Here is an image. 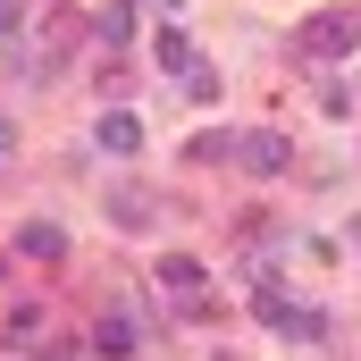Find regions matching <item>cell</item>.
<instances>
[{"label": "cell", "instance_id": "obj_1", "mask_svg": "<svg viewBox=\"0 0 361 361\" xmlns=\"http://www.w3.org/2000/svg\"><path fill=\"white\" fill-rule=\"evenodd\" d=\"M361 42V17L353 8H319V17H302V51H353Z\"/></svg>", "mask_w": 361, "mask_h": 361}, {"label": "cell", "instance_id": "obj_2", "mask_svg": "<svg viewBox=\"0 0 361 361\" xmlns=\"http://www.w3.org/2000/svg\"><path fill=\"white\" fill-rule=\"evenodd\" d=\"M261 319L286 328V336H319V311H302V302H277V286H261Z\"/></svg>", "mask_w": 361, "mask_h": 361}, {"label": "cell", "instance_id": "obj_3", "mask_svg": "<svg viewBox=\"0 0 361 361\" xmlns=\"http://www.w3.org/2000/svg\"><path fill=\"white\" fill-rule=\"evenodd\" d=\"M92 135H101V152H135V143H143V118H126V109H109V118H101Z\"/></svg>", "mask_w": 361, "mask_h": 361}, {"label": "cell", "instance_id": "obj_4", "mask_svg": "<svg viewBox=\"0 0 361 361\" xmlns=\"http://www.w3.org/2000/svg\"><path fill=\"white\" fill-rule=\"evenodd\" d=\"M17 252H25V261H59V252H68V235H59L51 219H34V227L17 235Z\"/></svg>", "mask_w": 361, "mask_h": 361}, {"label": "cell", "instance_id": "obj_5", "mask_svg": "<svg viewBox=\"0 0 361 361\" xmlns=\"http://www.w3.org/2000/svg\"><path fill=\"white\" fill-rule=\"evenodd\" d=\"M244 169H286V135H244Z\"/></svg>", "mask_w": 361, "mask_h": 361}, {"label": "cell", "instance_id": "obj_6", "mask_svg": "<svg viewBox=\"0 0 361 361\" xmlns=\"http://www.w3.org/2000/svg\"><path fill=\"white\" fill-rule=\"evenodd\" d=\"M160 286H169L177 302H193V294H202V261H160Z\"/></svg>", "mask_w": 361, "mask_h": 361}, {"label": "cell", "instance_id": "obj_7", "mask_svg": "<svg viewBox=\"0 0 361 361\" xmlns=\"http://www.w3.org/2000/svg\"><path fill=\"white\" fill-rule=\"evenodd\" d=\"M152 51H160V68H169V76H193V51H185V34H160Z\"/></svg>", "mask_w": 361, "mask_h": 361}, {"label": "cell", "instance_id": "obj_8", "mask_svg": "<svg viewBox=\"0 0 361 361\" xmlns=\"http://www.w3.org/2000/svg\"><path fill=\"white\" fill-rule=\"evenodd\" d=\"M101 42H135V8H126V0L101 8Z\"/></svg>", "mask_w": 361, "mask_h": 361}, {"label": "cell", "instance_id": "obj_9", "mask_svg": "<svg viewBox=\"0 0 361 361\" xmlns=\"http://www.w3.org/2000/svg\"><path fill=\"white\" fill-rule=\"evenodd\" d=\"M101 353H109V361L135 353V328H126V319H101Z\"/></svg>", "mask_w": 361, "mask_h": 361}, {"label": "cell", "instance_id": "obj_10", "mask_svg": "<svg viewBox=\"0 0 361 361\" xmlns=\"http://www.w3.org/2000/svg\"><path fill=\"white\" fill-rule=\"evenodd\" d=\"M17 17H25V0H0V34H8V25H17Z\"/></svg>", "mask_w": 361, "mask_h": 361}, {"label": "cell", "instance_id": "obj_11", "mask_svg": "<svg viewBox=\"0 0 361 361\" xmlns=\"http://www.w3.org/2000/svg\"><path fill=\"white\" fill-rule=\"evenodd\" d=\"M0 152H8V126H0Z\"/></svg>", "mask_w": 361, "mask_h": 361}, {"label": "cell", "instance_id": "obj_12", "mask_svg": "<svg viewBox=\"0 0 361 361\" xmlns=\"http://www.w3.org/2000/svg\"><path fill=\"white\" fill-rule=\"evenodd\" d=\"M0 269H8V252H0Z\"/></svg>", "mask_w": 361, "mask_h": 361}, {"label": "cell", "instance_id": "obj_13", "mask_svg": "<svg viewBox=\"0 0 361 361\" xmlns=\"http://www.w3.org/2000/svg\"><path fill=\"white\" fill-rule=\"evenodd\" d=\"M59 361H76V353H59Z\"/></svg>", "mask_w": 361, "mask_h": 361}]
</instances>
